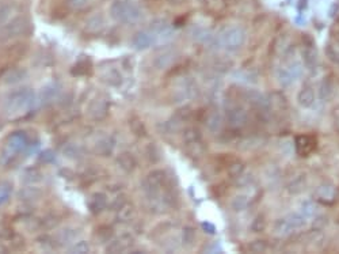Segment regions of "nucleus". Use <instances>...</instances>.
<instances>
[{
    "instance_id": "1",
    "label": "nucleus",
    "mask_w": 339,
    "mask_h": 254,
    "mask_svg": "<svg viewBox=\"0 0 339 254\" xmlns=\"http://www.w3.org/2000/svg\"><path fill=\"white\" fill-rule=\"evenodd\" d=\"M31 146L29 135L24 130H17L7 137L6 144L1 150L0 154V163L3 166L11 165L17 156L22 152H27V150Z\"/></svg>"
},
{
    "instance_id": "2",
    "label": "nucleus",
    "mask_w": 339,
    "mask_h": 254,
    "mask_svg": "<svg viewBox=\"0 0 339 254\" xmlns=\"http://www.w3.org/2000/svg\"><path fill=\"white\" fill-rule=\"evenodd\" d=\"M37 97L31 89H21L8 95L6 101V110L11 116L29 112L34 106Z\"/></svg>"
},
{
    "instance_id": "3",
    "label": "nucleus",
    "mask_w": 339,
    "mask_h": 254,
    "mask_svg": "<svg viewBox=\"0 0 339 254\" xmlns=\"http://www.w3.org/2000/svg\"><path fill=\"white\" fill-rule=\"evenodd\" d=\"M31 31V22L26 17H17L10 19L4 26L0 27V44L17 40L19 37H24Z\"/></svg>"
},
{
    "instance_id": "4",
    "label": "nucleus",
    "mask_w": 339,
    "mask_h": 254,
    "mask_svg": "<svg viewBox=\"0 0 339 254\" xmlns=\"http://www.w3.org/2000/svg\"><path fill=\"white\" fill-rule=\"evenodd\" d=\"M111 18L121 24H135L141 18V10L136 3L116 0L110 8Z\"/></svg>"
},
{
    "instance_id": "5",
    "label": "nucleus",
    "mask_w": 339,
    "mask_h": 254,
    "mask_svg": "<svg viewBox=\"0 0 339 254\" xmlns=\"http://www.w3.org/2000/svg\"><path fill=\"white\" fill-rule=\"evenodd\" d=\"M0 246L6 252H17L24 248V239L21 234L14 230L0 231Z\"/></svg>"
},
{
    "instance_id": "6",
    "label": "nucleus",
    "mask_w": 339,
    "mask_h": 254,
    "mask_svg": "<svg viewBox=\"0 0 339 254\" xmlns=\"http://www.w3.org/2000/svg\"><path fill=\"white\" fill-rule=\"evenodd\" d=\"M109 113V102L105 98H95L87 106V114L93 120H103Z\"/></svg>"
},
{
    "instance_id": "7",
    "label": "nucleus",
    "mask_w": 339,
    "mask_h": 254,
    "mask_svg": "<svg viewBox=\"0 0 339 254\" xmlns=\"http://www.w3.org/2000/svg\"><path fill=\"white\" fill-rule=\"evenodd\" d=\"M27 71L22 68V67H12L8 68L1 76H0V82L3 84H17V83L22 82L27 77Z\"/></svg>"
},
{
    "instance_id": "8",
    "label": "nucleus",
    "mask_w": 339,
    "mask_h": 254,
    "mask_svg": "<svg viewBox=\"0 0 339 254\" xmlns=\"http://www.w3.org/2000/svg\"><path fill=\"white\" fill-rule=\"evenodd\" d=\"M133 245V239L129 235H121L110 241V243L106 246L107 253H123Z\"/></svg>"
},
{
    "instance_id": "9",
    "label": "nucleus",
    "mask_w": 339,
    "mask_h": 254,
    "mask_svg": "<svg viewBox=\"0 0 339 254\" xmlns=\"http://www.w3.org/2000/svg\"><path fill=\"white\" fill-rule=\"evenodd\" d=\"M316 147V140L314 136L310 135H298L296 137V150L301 156L310 155Z\"/></svg>"
},
{
    "instance_id": "10",
    "label": "nucleus",
    "mask_w": 339,
    "mask_h": 254,
    "mask_svg": "<svg viewBox=\"0 0 339 254\" xmlns=\"http://www.w3.org/2000/svg\"><path fill=\"white\" fill-rule=\"evenodd\" d=\"M60 94H61V86H60L59 83H49V84H47L41 90L40 101H41L42 105H48V103H50L54 100H57Z\"/></svg>"
},
{
    "instance_id": "11",
    "label": "nucleus",
    "mask_w": 339,
    "mask_h": 254,
    "mask_svg": "<svg viewBox=\"0 0 339 254\" xmlns=\"http://www.w3.org/2000/svg\"><path fill=\"white\" fill-rule=\"evenodd\" d=\"M88 209L93 213H100L102 211H105L107 207V196L105 193H94L87 201Z\"/></svg>"
},
{
    "instance_id": "12",
    "label": "nucleus",
    "mask_w": 339,
    "mask_h": 254,
    "mask_svg": "<svg viewBox=\"0 0 339 254\" xmlns=\"http://www.w3.org/2000/svg\"><path fill=\"white\" fill-rule=\"evenodd\" d=\"M91 71H93V63H91L90 57L88 56H82L76 61V64L72 67L71 74L76 75V76H84V75H88Z\"/></svg>"
},
{
    "instance_id": "13",
    "label": "nucleus",
    "mask_w": 339,
    "mask_h": 254,
    "mask_svg": "<svg viewBox=\"0 0 339 254\" xmlns=\"http://www.w3.org/2000/svg\"><path fill=\"white\" fill-rule=\"evenodd\" d=\"M114 144H116V140L111 136L102 137L95 144V152L99 156H109L114 150Z\"/></svg>"
},
{
    "instance_id": "14",
    "label": "nucleus",
    "mask_w": 339,
    "mask_h": 254,
    "mask_svg": "<svg viewBox=\"0 0 339 254\" xmlns=\"http://www.w3.org/2000/svg\"><path fill=\"white\" fill-rule=\"evenodd\" d=\"M155 41L152 33L149 31H139L137 34L133 38V47L137 49V51H144L146 48H149Z\"/></svg>"
},
{
    "instance_id": "15",
    "label": "nucleus",
    "mask_w": 339,
    "mask_h": 254,
    "mask_svg": "<svg viewBox=\"0 0 339 254\" xmlns=\"http://www.w3.org/2000/svg\"><path fill=\"white\" fill-rule=\"evenodd\" d=\"M41 196V189L29 185L27 188H24V189L19 192V200L24 201V203H27V204H31V203H35V201L40 200Z\"/></svg>"
},
{
    "instance_id": "16",
    "label": "nucleus",
    "mask_w": 339,
    "mask_h": 254,
    "mask_svg": "<svg viewBox=\"0 0 339 254\" xmlns=\"http://www.w3.org/2000/svg\"><path fill=\"white\" fill-rule=\"evenodd\" d=\"M117 165L122 169L123 172L132 173L136 169V159L130 152H122L117 158Z\"/></svg>"
},
{
    "instance_id": "17",
    "label": "nucleus",
    "mask_w": 339,
    "mask_h": 254,
    "mask_svg": "<svg viewBox=\"0 0 339 254\" xmlns=\"http://www.w3.org/2000/svg\"><path fill=\"white\" fill-rule=\"evenodd\" d=\"M103 27H105V19H103L102 15H94V17L88 19L87 24H86V30L91 34L99 33Z\"/></svg>"
},
{
    "instance_id": "18",
    "label": "nucleus",
    "mask_w": 339,
    "mask_h": 254,
    "mask_svg": "<svg viewBox=\"0 0 339 254\" xmlns=\"http://www.w3.org/2000/svg\"><path fill=\"white\" fill-rule=\"evenodd\" d=\"M42 179V173L35 169V167H30V169H26L22 174V182L26 183V185H33V183L40 182Z\"/></svg>"
},
{
    "instance_id": "19",
    "label": "nucleus",
    "mask_w": 339,
    "mask_h": 254,
    "mask_svg": "<svg viewBox=\"0 0 339 254\" xmlns=\"http://www.w3.org/2000/svg\"><path fill=\"white\" fill-rule=\"evenodd\" d=\"M77 235H79V232H76V230H73V229H67V230L61 231L59 235H57V242H59V245H61V246H64V245H68V243L73 242L77 238Z\"/></svg>"
},
{
    "instance_id": "20",
    "label": "nucleus",
    "mask_w": 339,
    "mask_h": 254,
    "mask_svg": "<svg viewBox=\"0 0 339 254\" xmlns=\"http://www.w3.org/2000/svg\"><path fill=\"white\" fill-rule=\"evenodd\" d=\"M117 212H118V218L121 219V222H129L130 219L135 216V208L126 203L125 205H122V207L118 209Z\"/></svg>"
},
{
    "instance_id": "21",
    "label": "nucleus",
    "mask_w": 339,
    "mask_h": 254,
    "mask_svg": "<svg viewBox=\"0 0 339 254\" xmlns=\"http://www.w3.org/2000/svg\"><path fill=\"white\" fill-rule=\"evenodd\" d=\"M222 40L225 41V44H228V45H238L242 41V34H240V31L236 33V30L232 29L229 30L228 33L222 34Z\"/></svg>"
},
{
    "instance_id": "22",
    "label": "nucleus",
    "mask_w": 339,
    "mask_h": 254,
    "mask_svg": "<svg viewBox=\"0 0 339 254\" xmlns=\"http://www.w3.org/2000/svg\"><path fill=\"white\" fill-rule=\"evenodd\" d=\"M12 14V7L8 6V4H3L0 6V27L4 26V25L10 21V17Z\"/></svg>"
},
{
    "instance_id": "23",
    "label": "nucleus",
    "mask_w": 339,
    "mask_h": 254,
    "mask_svg": "<svg viewBox=\"0 0 339 254\" xmlns=\"http://www.w3.org/2000/svg\"><path fill=\"white\" fill-rule=\"evenodd\" d=\"M90 3V0H67L65 4L72 11H80Z\"/></svg>"
},
{
    "instance_id": "24",
    "label": "nucleus",
    "mask_w": 339,
    "mask_h": 254,
    "mask_svg": "<svg viewBox=\"0 0 339 254\" xmlns=\"http://www.w3.org/2000/svg\"><path fill=\"white\" fill-rule=\"evenodd\" d=\"M70 253H90V245H88V242H86V241H79V242L75 243V245L70 249Z\"/></svg>"
},
{
    "instance_id": "25",
    "label": "nucleus",
    "mask_w": 339,
    "mask_h": 254,
    "mask_svg": "<svg viewBox=\"0 0 339 254\" xmlns=\"http://www.w3.org/2000/svg\"><path fill=\"white\" fill-rule=\"evenodd\" d=\"M64 152L68 158H72V159L80 158V155H82V151H80V148L77 147L76 144H68L64 148Z\"/></svg>"
},
{
    "instance_id": "26",
    "label": "nucleus",
    "mask_w": 339,
    "mask_h": 254,
    "mask_svg": "<svg viewBox=\"0 0 339 254\" xmlns=\"http://www.w3.org/2000/svg\"><path fill=\"white\" fill-rule=\"evenodd\" d=\"M11 193V185L10 183H1L0 185V205L4 204Z\"/></svg>"
},
{
    "instance_id": "27",
    "label": "nucleus",
    "mask_w": 339,
    "mask_h": 254,
    "mask_svg": "<svg viewBox=\"0 0 339 254\" xmlns=\"http://www.w3.org/2000/svg\"><path fill=\"white\" fill-rule=\"evenodd\" d=\"M130 127H132V130L135 132L137 136H144L145 135V128H144V124L141 123L140 120H133L130 123Z\"/></svg>"
},
{
    "instance_id": "28",
    "label": "nucleus",
    "mask_w": 339,
    "mask_h": 254,
    "mask_svg": "<svg viewBox=\"0 0 339 254\" xmlns=\"http://www.w3.org/2000/svg\"><path fill=\"white\" fill-rule=\"evenodd\" d=\"M54 158H56V155H54L52 150H45V151H42L41 154H40L38 160L42 162V163H52Z\"/></svg>"
},
{
    "instance_id": "29",
    "label": "nucleus",
    "mask_w": 339,
    "mask_h": 254,
    "mask_svg": "<svg viewBox=\"0 0 339 254\" xmlns=\"http://www.w3.org/2000/svg\"><path fill=\"white\" fill-rule=\"evenodd\" d=\"M121 76L117 71H110L107 75H106V83H109L111 86H118L121 83Z\"/></svg>"
},
{
    "instance_id": "30",
    "label": "nucleus",
    "mask_w": 339,
    "mask_h": 254,
    "mask_svg": "<svg viewBox=\"0 0 339 254\" xmlns=\"http://www.w3.org/2000/svg\"><path fill=\"white\" fill-rule=\"evenodd\" d=\"M183 241L186 243H193L194 241V230L193 229H186L183 232Z\"/></svg>"
},
{
    "instance_id": "31",
    "label": "nucleus",
    "mask_w": 339,
    "mask_h": 254,
    "mask_svg": "<svg viewBox=\"0 0 339 254\" xmlns=\"http://www.w3.org/2000/svg\"><path fill=\"white\" fill-rule=\"evenodd\" d=\"M170 4H172V6H182V4H185L187 0H167Z\"/></svg>"
},
{
    "instance_id": "32",
    "label": "nucleus",
    "mask_w": 339,
    "mask_h": 254,
    "mask_svg": "<svg viewBox=\"0 0 339 254\" xmlns=\"http://www.w3.org/2000/svg\"><path fill=\"white\" fill-rule=\"evenodd\" d=\"M333 33H334V36L337 37V38H338V41H339V21L337 22V24H335V26H334Z\"/></svg>"
},
{
    "instance_id": "33",
    "label": "nucleus",
    "mask_w": 339,
    "mask_h": 254,
    "mask_svg": "<svg viewBox=\"0 0 339 254\" xmlns=\"http://www.w3.org/2000/svg\"><path fill=\"white\" fill-rule=\"evenodd\" d=\"M118 1H126V3H136L137 0H118Z\"/></svg>"
}]
</instances>
